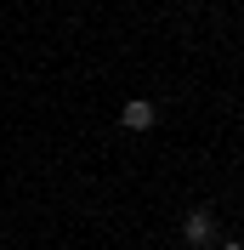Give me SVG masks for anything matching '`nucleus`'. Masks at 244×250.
<instances>
[{"mask_svg":"<svg viewBox=\"0 0 244 250\" xmlns=\"http://www.w3.org/2000/svg\"><path fill=\"white\" fill-rule=\"evenodd\" d=\"M222 250H244V245H222Z\"/></svg>","mask_w":244,"mask_h":250,"instance_id":"3","label":"nucleus"},{"mask_svg":"<svg viewBox=\"0 0 244 250\" xmlns=\"http://www.w3.org/2000/svg\"><path fill=\"white\" fill-rule=\"evenodd\" d=\"M120 120H125V131H153V120H159V108H153L148 97H131L120 108Z\"/></svg>","mask_w":244,"mask_h":250,"instance_id":"1","label":"nucleus"},{"mask_svg":"<svg viewBox=\"0 0 244 250\" xmlns=\"http://www.w3.org/2000/svg\"><path fill=\"white\" fill-rule=\"evenodd\" d=\"M182 233H187V245H210V239H216V216L204 210V205H199V210H187Z\"/></svg>","mask_w":244,"mask_h":250,"instance_id":"2","label":"nucleus"}]
</instances>
